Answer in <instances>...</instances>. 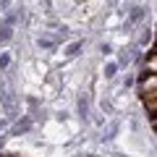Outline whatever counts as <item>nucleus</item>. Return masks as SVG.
<instances>
[{"label": "nucleus", "mask_w": 157, "mask_h": 157, "mask_svg": "<svg viewBox=\"0 0 157 157\" xmlns=\"http://www.w3.org/2000/svg\"><path fill=\"white\" fill-rule=\"evenodd\" d=\"M8 66H11V55H8V52H3V55H0V71H6Z\"/></svg>", "instance_id": "nucleus-8"}, {"label": "nucleus", "mask_w": 157, "mask_h": 157, "mask_svg": "<svg viewBox=\"0 0 157 157\" xmlns=\"http://www.w3.org/2000/svg\"><path fill=\"white\" fill-rule=\"evenodd\" d=\"M118 73V63H107L105 66V78H113Z\"/></svg>", "instance_id": "nucleus-7"}, {"label": "nucleus", "mask_w": 157, "mask_h": 157, "mask_svg": "<svg viewBox=\"0 0 157 157\" xmlns=\"http://www.w3.org/2000/svg\"><path fill=\"white\" fill-rule=\"evenodd\" d=\"M37 47H39V50H52V47H55V42H52V39H47V37H39V39H37Z\"/></svg>", "instance_id": "nucleus-6"}, {"label": "nucleus", "mask_w": 157, "mask_h": 157, "mask_svg": "<svg viewBox=\"0 0 157 157\" xmlns=\"http://www.w3.org/2000/svg\"><path fill=\"white\" fill-rule=\"evenodd\" d=\"M3 144H6V136H0V147H3Z\"/></svg>", "instance_id": "nucleus-10"}, {"label": "nucleus", "mask_w": 157, "mask_h": 157, "mask_svg": "<svg viewBox=\"0 0 157 157\" xmlns=\"http://www.w3.org/2000/svg\"><path fill=\"white\" fill-rule=\"evenodd\" d=\"M78 115L81 118L89 115V102H86V97H78Z\"/></svg>", "instance_id": "nucleus-5"}, {"label": "nucleus", "mask_w": 157, "mask_h": 157, "mask_svg": "<svg viewBox=\"0 0 157 157\" xmlns=\"http://www.w3.org/2000/svg\"><path fill=\"white\" fill-rule=\"evenodd\" d=\"M81 47H84V42H81V39H76V42H71V45H68V47H66L63 52H66V58H76Z\"/></svg>", "instance_id": "nucleus-3"}, {"label": "nucleus", "mask_w": 157, "mask_h": 157, "mask_svg": "<svg viewBox=\"0 0 157 157\" xmlns=\"http://www.w3.org/2000/svg\"><path fill=\"white\" fill-rule=\"evenodd\" d=\"M11 3H13V0H0V11L6 13V11H8V8H11Z\"/></svg>", "instance_id": "nucleus-9"}, {"label": "nucleus", "mask_w": 157, "mask_h": 157, "mask_svg": "<svg viewBox=\"0 0 157 157\" xmlns=\"http://www.w3.org/2000/svg\"><path fill=\"white\" fill-rule=\"evenodd\" d=\"M29 126H32V121H29V118H24V121H18V123L11 128V134H26Z\"/></svg>", "instance_id": "nucleus-4"}, {"label": "nucleus", "mask_w": 157, "mask_h": 157, "mask_svg": "<svg viewBox=\"0 0 157 157\" xmlns=\"http://www.w3.org/2000/svg\"><path fill=\"white\" fill-rule=\"evenodd\" d=\"M11 39H13V26L3 24V26H0V45H8Z\"/></svg>", "instance_id": "nucleus-2"}, {"label": "nucleus", "mask_w": 157, "mask_h": 157, "mask_svg": "<svg viewBox=\"0 0 157 157\" xmlns=\"http://www.w3.org/2000/svg\"><path fill=\"white\" fill-rule=\"evenodd\" d=\"M141 18H144V6H136L134 11H131V16H128V21H126V26H134V24H139Z\"/></svg>", "instance_id": "nucleus-1"}]
</instances>
